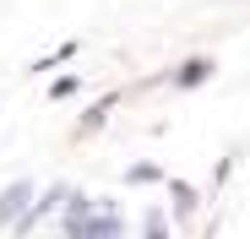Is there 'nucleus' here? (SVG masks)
Listing matches in <instances>:
<instances>
[{
    "mask_svg": "<svg viewBox=\"0 0 250 239\" xmlns=\"http://www.w3.org/2000/svg\"><path fill=\"white\" fill-rule=\"evenodd\" d=\"M229 174H234V158H218V169H212V196L229 185Z\"/></svg>",
    "mask_w": 250,
    "mask_h": 239,
    "instance_id": "10",
    "label": "nucleus"
},
{
    "mask_svg": "<svg viewBox=\"0 0 250 239\" xmlns=\"http://www.w3.org/2000/svg\"><path fill=\"white\" fill-rule=\"evenodd\" d=\"M76 55H82V38H65V44H55L49 55H38L27 71H33V76H44V71H55V65H65V60H76Z\"/></svg>",
    "mask_w": 250,
    "mask_h": 239,
    "instance_id": "6",
    "label": "nucleus"
},
{
    "mask_svg": "<svg viewBox=\"0 0 250 239\" xmlns=\"http://www.w3.org/2000/svg\"><path fill=\"white\" fill-rule=\"evenodd\" d=\"M125 185H163V169L158 163H131L125 169Z\"/></svg>",
    "mask_w": 250,
    "mask_h": 239,
    "instance_id": "8",
    "label": "nucleus"
},
{
    "mask_svg": "<svg viewBox=\"0 0 250 239\" xmlns=\"http://www.w3.org/2000/svg\"><path fill=\"white\" fill-rule=\"evenodd\" d=\"M76 93H82V71H65V76L49 82V103H65V98H76Z\"/></svg>",
    "mask_w": 250,
    "mask_h": 239,
    "instance_id": "7",
    "label": "nucleus"
},
{
    "mask_svg": "<svg viewBox=\"0 0 250 239\" xmlns=\"http://www.w3.org/2000/svg\"><path fill=\"white\" fill-rule=\"evenodd\" d=\"M60 234L65 239H125V223H120V207L109 196H93V212L87 218H60Z\"/></svg>",
    "mask_w": 250,
    "mask_h": 239,
    "instance_id": "1",
    "label": "nucleus"
},
{
    "mask_svg": "<svg viewBox=\"0 0 250 239\" xmlns=\"http://www.w3.org/2000/svg\"><path fill=\"white\" fill-rule=\"evenodd\" d=\"M142 239H169V218H163L158 207H147V218H142Z\"/></svg>",
    "mask_w": 250,
    "mask_h": 239,
    "instance_id": "9",
    "label": "nucleus"
},
{
    "mask_svg": "<svg viewBox=\"0 0 250 239\" xmlns=\"http://www.w3.org/2000/svg\"><path fill=\"white\" fill-rule=\"evenodd\" d=\"M33 196H38V185H33V179H11L6 190H0V228H11V223L27 212Z\"/></svg>",
    "mask_w": 250,
    "mask_h": 239,
    "instance_id": "4",
    "label": "nucleus"
},
{
    "mask_svg": "<svg viewBox=\"0 0 250 239\" xmlns=\"http://www.w3.org/2000/svg\"><path fill=\"white\" fill-rule=\"evenodd\" d=\"M212 71H218L212 55H190V60H180V65L169 71V87H174V93H196L201 82H212Z\"/></svg>",
    "mask_w": 250,
    "mask_h": 239,
    "instance_id": "3",
    "label": "nucleus"
},
{
    "mask_svg": "<svg viewBox=\"0 0 250 239\" xmlns=\"http://www.w3.org/2000/svg\"><path fill=\"white\" fill-rule=\"evenodd\" d=\"M125 103V87H114V93H104V98H93L87 109H82V120L71 125V141H87V136H98L104 125H109V114Z\"/></svg>",
    "mask_w": 250,
    "mask_h": 239,
    "instance_id": "2",
    "label": "nucleus"
},
{
    "mask_svg": "<svg viewBox=\"0 0 250 239\" xmlns=\"http://www.w3.org/2000/svg\"><path fill=\"white\" fill-rule=\"evenodd\" d=\"M163 185H169V201H174V223H196L201 212V190L190 179H174V174H163Z\"/></svg>",
    "mask_w": 250,
    "mask_h": 239,
    "instance_id": "5",
    "label": "nucleus"
}]
</instances>
